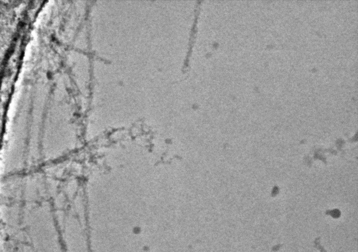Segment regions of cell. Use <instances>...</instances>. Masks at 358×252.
<instances>
[{
	"mask_svg": "<svg viewBox=\"0 0 358 252\" xmlns=\"http://www.w3.org/2000/svg\"><path fill=\"white\" fill-rule=\"evenodd\" d=\"M315 247L319 250L321 252H326L324 249L321 246L320 244V237H317L314 241Z\"/></svg>",
	"mask_w": 358,
	"mask_h": 252,
	"instance_id": "6da1fadb",
	"label": "cell"
}]
</instances>
